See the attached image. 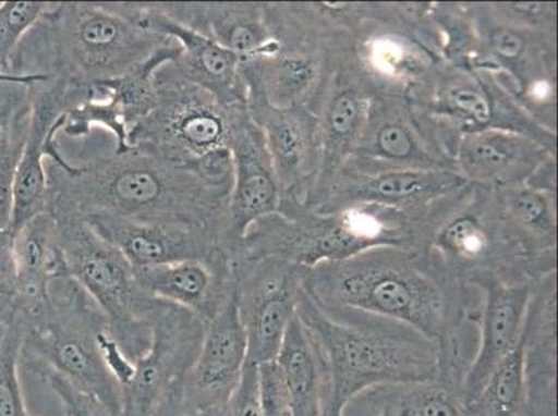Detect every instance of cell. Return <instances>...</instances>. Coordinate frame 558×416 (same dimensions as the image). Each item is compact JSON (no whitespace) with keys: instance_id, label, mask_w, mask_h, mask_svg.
<instances>
[{"instance_id":"obj_33","label":"cell","mask_w":558,"mask_h":416,"mask_svg":"<svg viewBox=\"0 0 558 416\" xmlns=\"http://www.w3.org/2000/svg\"><path fill=\"white\" fill-rule=\"evenodd\" d=\"M526 401L521 342L494 369L478 394L463 405L464 416H519Z\"/></svg>"},{"instance_id":"obj_5","label":"cell","mask_w":558,"mask_h":416,"mask_svg":"<svg viewBox=\"0 0 558 416\" xmlns=\"http://www.w3.org/2000/svg\"><path fill=\"white\" fill-rule=\"evenodd\" d=\"M425 220L395 208L357 205L333 212H317L291 203L253 222L233 250L232 262L279 256L312 268L347 260L369 248H421Z\"/></svg>"},{"instance_id":"obj_43","label":"cell","mask_w":558,"mask_h":416,"mask_svg":"<svg viewBox=\"0 0 558 416\" xmlns=\"http://www.w3.org/2000/svg\"><path fill=\"white\" fill-rule=\"evenodd\" d=\"M48 78L44 77H22V75H14L4 73V71L0 70V85L2 84H20V85H33L43 83V81H47Z\"/></svg>"},{"instance_id":"obj_17","label":"cell","mask_w":558,"mask_h":416,"mask_svg":"<svg viewBox=\"0 0 558 416\" xmlns=\"http://www.w3.org/2000/svg\"><path fill=\"white\" fill-rule=\"evenodd\" d=\"M377 93L378 89L360 69L350 48L344 50L313 109L322 136L323 161L316 189L302 207L313 210L326 196L335 175L353 154L369 101Z\"/></svg>"},{"instance_id":"obj_11","label":"cell","mask_w":558,"mask_h":416,"mask_svg":"<svg viewBox=\"0 0 558 416\" xmlns=\"http://www.w3.org/2000/svg\"><path fill=\"white\" fill-rule=\"evenodd\" d=\"M349 48L378 93L405 95L444 62L433 2H359Z\"/></svg>"},{"instance_id":"obj_38","label":"cell","mask_w":558,"mask_h":416,"mask_svg":"<svg viewBox=\"0 0 558 416\" xmlns=\"http://www.w3.org/2000/svg\"><path fill=\"white\" fill-rule=\"evenodd\" d=\"M96 344H98L105 368L108 369L111 378L116 380L120 389H125L134 380L136 372L135 362H132L129 355H126L123 347L120 346V343L110 333L109 328L101 329L98 337H96Z\"/></svg>"},{"instance_id":"obj_20","label":"cell","mask_w":558,"mask_h":416,"mask_svg":"<svg viewBox=\"0 0 558 416\" xmlns=\"http://www.w3.org/2000/svg\"><path fill=\"white\" fill-rule=\"evenodd\" d=\"M117 7L142 27L175 40L180 53L172 64L182 77L231 108L246 106L240 59L230 50L195 29L172 22L157 12L151 2H117Z\"/></svg>"},{"instance_id":"obj_15","label":"cell","mask_w":558,"mask_h":416,"mask_svg":"<svg viewBox=\"0 0 558 416\" xmlns=\"http://www.w3.org/2000/svg\"><path fill=\"white\" fill-rule=\"evenodd\" d=\"M236 272V303L247 339L248 364L277 358L283 337L296 317L303 267L279 256L243 261Z\"/></svg>"},{"instance_id":"obj_31","label":"cell","mask_w":558,"mask_h":416,"mask_svg":"<svg viewBox=\"0 0 558 416\" xmlns=\"http://www.w3.org/2000/svg\"><path fill=\"white\" fill-rule=\"evenodd\" d=\"M343 416H464L459 394L438 380L378 386L365 390Z\"/></svg>"},{"instance_id":"obj_40","label":"cell","mask_w":558,"mask_h":416,"mask_svg":"<svg viewBox=\"0 0 558 416\" xmlns=\"http://www.w3.org/2000/svg\"><path fill=\"white\" fill-rule=\"evenodd\" d=\"M16 285V264H14L13 232L0 230V303L13 296Z\"/></svg>"},{"instance_id":"obj_8","label":"cell","mask_w":558,"mask_h":416,"mask_svg":"<svg viewBox=\"0 0 558 416\" xmlns=\"http://www.w3.org/2000/svg\"><path fill=\"white\" fill-rule=\"evenodd\" d=\"M105 328L109 323L104 311L64 268L50 281L43 316L25 321L20 365L34 377L40 370H54L120 416L121 389L105 368L96 344Z\"/></svg>"},{"instance_id":"obj_18","label":"cell","mask_w":558,"mask_h":416,"mask_svg":"<svg viewBox=\"0 0 558 416\" xmlns=\"http://www.w3.org/2000/svg\"><path fill=\"white\" fill-rule=\"evenodd\" d=\"M246 108L266 139L279 203L306 205L316 189L323 161L316 114L307 108L274 109L260 100L247 101Z\"/></svg>"},{"instance_id":"obj_35","label":"cell","mask_w":558,"mask_h":416,"mask_svg":"<svg viewBox=\"0 0 558 416\" xmlns=\"http://www.w3.org/2000/svg\"><path fill=\"white\" fill-rule=\"evenodd\" d=\"M50 2L0 3V70L10 73L14 50L24 35L38 22Z\"/></svg>"},{"instance_id":"obj_23","label":"cell","mask_w":558,"mask_h":416,"mask_svg":"<svg viewBox=\"0 0 558 416\" xmlns=\"http://www.w3.org/2000/svg\"><path fill=\"white\" fill-rule=\"evenodd\" d=\"M247 362V339L236 293L206 325L199 355L187 375L184 403L195 409L226 408Z\"/></svg>"},{"instance_id":"obj_16","label":"cell","mask_w":558,"mask_h":416,"mask_svg":"<svg viewBox=\"0 0 558 416\" xmlns=\"http://www.w3.org/2000/svg\"><path fill=\"white\" fill-rule=\"evenodd\" d=\"M466 182L451 170L362 172L343 166L313 211L372 205L395 208L420 220Z\"/></svg>"},{"instance_id":"obj_25","label":"cell","mask_w":558,"mask_h":416,"mask_svg":"<svg viewBox=\"0 0 558 416\" xmlns=\"http://www.w3.org/2000/svg\"><path fill=\"white\" fill-rule=\"evenodd\" d=\"M557 155L515 132L485 130L460 136L453 151L454 171L466 184L499 189L526 184Z\"/></svg>"},{"instance_id":"obj_3","label":"cell","mask_w":558,"mask_h":416,"mask_svg":"<svg viewBox=\"0 0 558 416\" xmlns=\"http://www.w3.org/2000/svg\"><path fill=\"white\" fill-rule=\"evenodd\" d=\"M174 40L142 27L117 2H58L24 35L10 73L88 85L125 77Z\"/></svg>"},{"instance_id":"obj_32","label":"cell","mask_w":558,"mask_h":416,"mask_svg":"<svg viewBox=\"0 0 558 416\" xmlns=\"http://www.w3.org/2000/svg\"><path fill=\"white\" fill-rule=\"evenodd\" d=\"M557 272L535 283L527 303L521 346L526 383H556Z\"/></svg>"},{"instance_id":"obj_28","label":"cell","mask_w":558,"mask_h":416,"mask_svg":"<svg viewBox=\"0 0 558 416\" xmlns=\"http://www.w3.org/2000/svg\"><path fill=\"white\" fill-rule=\"evenodd\" d=\"M13 253L16 285L9 302L27 321H34L47 309L50 281L64 270L58 222L49 208L13 233Z\"/></svg>"},{"instance_id":"obj_9","label":"cell","mask_w":558,"mask_h":416,"mask_svg":"<svg viewBox=\"0 0 558 416\" xmlns=\"http://www.w3.org/2000/svg\"><path fill=\"white\" fill-rule=\"evenodd\" d=\"M405 98L434 125L451 159L460 136L485 130L515 132L557 155V132L537 123L485 71L444 60Z\"/></svg>"},{"instance_id":"obj_36","label":"cell","mask_w":558,"mask_h":416,"mask_svg":"<svg viewBox=\"0 0 558 416\" xmlns=\"http://www.w3.org/2000/svg\"><path fill=\"white\" fill-rule=\"evenodd\" d=\"M35 377L43 380L52 390L56 397L62 403L64 414L70 416H117L94 394L81 389L80 386L62 375L56 374L54 370H40Z\"/></svg>"},{"instance_id":"obj_46","label":"cell","mask_w":558,"mask_h":416,"mask_svg":"<svg viewBox=\"0 0 558 416\" xmlns=\"http://www.w3.org/2000/svg\"><path fill=\"white\" fill-rule=\"evenodd\" d=\"M322 416H326V415H322Z\"/></svg>"},{"instance_id":"obj_41","label":"cell","mask_w":558,"mask_h":416,"mask_svg":"<svg viewBox=\"0 0 558 416\" xmlns=\"http://www.w3.org/2000/svg\"><path fill=\"white\" fill-rule=\"evenodd\" d=\"M519 416H556V388H526V401Z\"/></svg>"},{"instance_id":"obj_1","label":"cell","mask_w":558,"mask_h":416,"mask_svg":"<svg viewBox=\"0 0 558 416\" xmlns=\"http://www.w3.org/2000/svg\"><path fill=\"white\" fill-rule=\"evenodd\" d=\"M49 199L81 216H110L145 224L203 228L218 233L230 257L231 191L190 167L130 147L65 169L45 162Z\"/></svg>"},{"instance_id":"obj_2","label":"cell","mask_w":558,"mask_h":416,"mask_svg":"<svg viewBox=\"0 0 558 416\" xmlns=\"http://www.w3.org/2000/svg\"><path fill=\"white\" fill-rule=\"evenodd\" d=\"M303 287L323 306L392 319L435 343L480 319L478 289L423 248L374 247L303 268Z\"/></svg>"},{"instance_id":"obj_44","label":"cell","mask_w":558,"mask_h":416,"mask_svg":"<svg viewBox=\"0 0 558 416\" xmlns=\"http://www.w3.org/2000/svg\"><path fill=\"white\" fill-rule=\"evenodd\" d=\"M64 416H70L69 414H64Z\"/></svg>"},{"instance_id":"obj_42","label":"cell","mask_w":558,"mask_h":416,"mask_svg":"<svg viewBox=\"0 0 558 416\" xmlns=\"http://www.w3.org/2000/svg\"><path fill=\"white\" fill-rule=\"evenodd\" d=\"M227 407L217 409H195L182 403L179 408L166 416H228Z\"/></svg>"},{"instance_id":"obj_27","label":"cell","mask_w":558,"mask_h":416,"mask_svg":"<svg viewBox=\"0 0 558 416\" xmlns=\"http://www.w3.org/2000/svg\"><path fill=\"white\" fill-rule=\"evenodd\" d=\"M172 22L206 35L230 50L240 63L276 50L264 2H151Z\"/></svg>"},{"instance_id":"obj_26","label":"cell","mask_w":558,"mask_h":416,"mask_svg":"<svg viewBox=\"0 0 558 416\" xmlns=\"http://www.w3.org/2000/svg\"><path fill=\"white\" fill-rule=\"evenodd\" d=\"M83 217L100 236L119 248L134 268L199 260L220 252L227 255L222 237L203 228L145 224L101 215Z\"/></svg>"},{"instance_id":"obj_22","label":"cell","mask_w":558,"mask_h":416,"mask_svg":"<svg viewBox=\"0 0 558 416\" xmlns=\"http://www.w3.org/2000/svg\"><path fill=\"white\" fill-rule=\"evenodd\" d=\"M481 293L478 350L461 390V405L478 394L494 369L519 346L527 303L535 283H511L496 277L474 279Z\"/></svg>"},{"instance_id":"obj_19","label":"cell","mask_w":558,"mask_h":416,"mask_svg":"<svg viewBox=\"0 0 558 416\" xmlns=\"http://www.w3.org/2000/svg\"><path fill=\"white\" fill-rule=\"evenodd\" d=\"M32 123L13 184L10 231L48 210L49 185L45 162L53 155L69 110V84L47 79L32 85Z\"/></svg>"},{"instance_id":"obj_13","label":"cell","mask_w":558,"mask_h":416,"mask_svg":"<svg viewBox=\"0 0 558 416\" xmlns=\"http://www.w3.org/2000/svg\"><path fill=\"white\" fill-rule=\"evenodd\" d=\"M141 317L150 344L136 359L130 386L121 390L120 416H166L184 403L187 375L199 355L206 323L187 311L142 292Z\"/></svg>"},{"instance_id":"obj_6","label":"cell","mask_w":558,"mask_h":416,"mask_svg":"<svg viewBox=\"0 0 558 416\" xmlns=\"http://www.w3.org/2000/svg\"><path fill=\"white\" fill-rule=\"evenodd\" d=\"M465 7L475 40L469 68L494 75L527 114L557 132V3Z\"/></svg>"},{"instance_id":"obj_37","label":"cell","mask_w":558,"mask_h":416,"mask_svg":"<svg viewBox=\"0 0 558 416\" xmlns=\"http://www.w3.org/2000/svg\"><path fill=\"white\" fill-rule=\"evenodd\" d=\"M257 382L263 416L292 415L286 378L276 359L257 365Z\"/></svg>"},{"instance_id":"obj_34","label":"cell","mask_w":558,"mask_h":416,"mask_svg":"<svg viewBox=\"0 0 558 416\" xmlns=\"http://www.w3.org/2000/svg\"><path fill=\"white\" fill-rule=\"evenodd\" d=\"M24 332L22 314L9 301L0 303V416H32L20 382Z\"/></svg>"},{"instance_id":"obj_21","label":"cell","mask_w":558,"mask_h":416,"mask_svg":"<svg viewBox=\"0 0 558 416\" xmlns=\"http://www.w3.org/2000/svg\"><path fill=\"white\" fill-rule=\"evenodd\" d=\"M230 149L233 164L231 258L247 228L278 210L279 186L266 139L246 106L238 108L233 115Z\"/></svg>"},{"instance_id":"obj_7","label":"cell","mask_w":558,"mask_h":416,"mask_svg":"<svg viewBox=\"0 0 558 416\" xmlns=\"http://www.w3.org/2000/svg\"><path fill=\"white\" fill-rule=\"evenodd\" d=\"M423 250L466 285L496 277L511 283H536L557 272V260L525 250L501 220L488 187L466 184L429 212Z\"/></svg>"},{"instance_id":"obj_12","label":"cell","mask_w":558,"mask_h":416,"mask_svg":"<svg viewBox=\"0 0 558 416\" xmlns=\"http://www.w3.org/2000/svg\"><path fill=\"white\" fill-rule=\"evenodd\" d=\"M157 103L130 132V147L194 169L205 157L230 149L236 108L182 77L174 64L155 73Z\"/></svg>"},{"instance_id":"obj_10","label":"cell","mask_w":558,"mask_h":416,"mask_svg":"<svg viewBox=\"0 0 558 416\" xmlns=\"http://www.w3.org/2000/svg\"><path fill=\"white\" fill-rule=\"evenodd\" d=\"M48 208L58 222L65 272L98 304L110 333L136 362L149 348L150 328L141 317L142 291L135 282L134 267L73 207L50 199Z\"/></svg>"},{"instance_id":"obj_45","label":"cell","mask_w":558,"mask_h":416,"mask_svg":"<svg viewBox=\"0 0 558 416\" xmlns=\"http://www.w3.org/2000/svg\"><path fill=\"white\" fill-rule=\"evenodd\" d=\"M288 416H292V415H288Z\"/></svg>"},{"instance_id":"obj_29","label":"cell","mask_w":558,"mask_h":416,"mask_svg":"<svg viewBox=\"0 0 558 416\" xmlns=\"http://www.w3.org/2000/svg\"><path fill=\"white\" fill-rule=\"evenodd\" d=\"M276 362L286 378L292 416H322L329 392L327 367L316 339L298 316L289 325Z\"/></svg>"},{"instance_id":"obj_39","label":"cell","mask_w":558,"mask_h":416,"mask_svg":"<svg viewBox=\"0 0 558 416\" xmlns=\"http://www.w3.org/2000/svg\"><path fill=\"white\" fill-rule=\"evenodd\" d=\"M227 409L228 416H263L258 400L257 365L246 363Z\"/></svg>"},{"instance_id":"obj_30","label":"cell","mask_w":558,"mask_h":416,"mask_svg":"<svg viewBox=\"0 0 558 416\" xmlns=\"http://www.w3.org/2000/svg\"><path fill=\"white\" fill-rule=\"evenodd\" d=\"M490 191L501 220L525 250L557 260V193L527 184Z\"/></svg>"},{"instance_id":"obj_24","label":"cell","mask_w":558,"mask_h":416,"mask_svg":"<svg viewBox=\"0 0 558 416\" xmlns=\"http://www.w3.org/2000/svg\"><path fill=\"white\" fill-rule=\"evenodd\" d=\"M136 285L160 301L194 313L206 325L236 293V272L225 252L199 260L134 268Z\"/></svg>"},{"instance_id":"obj_4","label":"cell","mask_w":558,"mask_h":416,"mask_svg":"<svg viewBox=\"0 0 558 416\" xmlns=\"http://www.w3.org/2000/svg\"><path fill=\"white\" fill-rule=\"evenodd\" d=\"M296 316L316 339L326 363L329 392L322 415L343 416L350 401L378 386L436 380V343L408 325L323 306L304 287Z\"/></svg>"},{"instance_id":"obj_14","label":"cell","mask_w":558,"mask_h":416,"mask_svg":"<svg viewBox=\"0 0 558 416\" xmlns=\"http://www.w3.org/2000/svg\"><path fill=\"white\" fill-rule=\"evenodd\" d=\"M343 166L362 172L454 171L438 132L402 94L377 93Z\"/></svg>"}]
</instances>
